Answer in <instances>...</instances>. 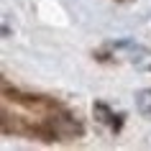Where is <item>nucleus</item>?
Masks as SVG:
<instances>
[{
	"mask_svg": "<svg viewBox=\"0 0 151 151\" xmlns=\"http://www.w3.org/2000/svg\"><path fill=\"white\" fill-rule=\"evenodd\" d=\"M136 108L146 115H151V90H138L136 92Z\"/></svg>",
	"mask_w": 151,
	"mask_h": 151,
	"instance_id": "obj_1",
	"label": "nucleus"
},
{
	"mask_svg": "<svg viewBox=\"0 0 151 151\" xmlns=\"http://www.w3.org/2000/svg\"><path fill=\"white\" fill-rule=\"evenodd\" d=\"M95 113L100 115L97 120H103V123H110L113 128H118V120H115V115L108 110V105H105V103H95Z\"/></svg>",
	"mask_w": 151,
	"mask_h": 151,
	"instance_id": "obj_2",
	"label": "nucleus"
}]
</instances>
